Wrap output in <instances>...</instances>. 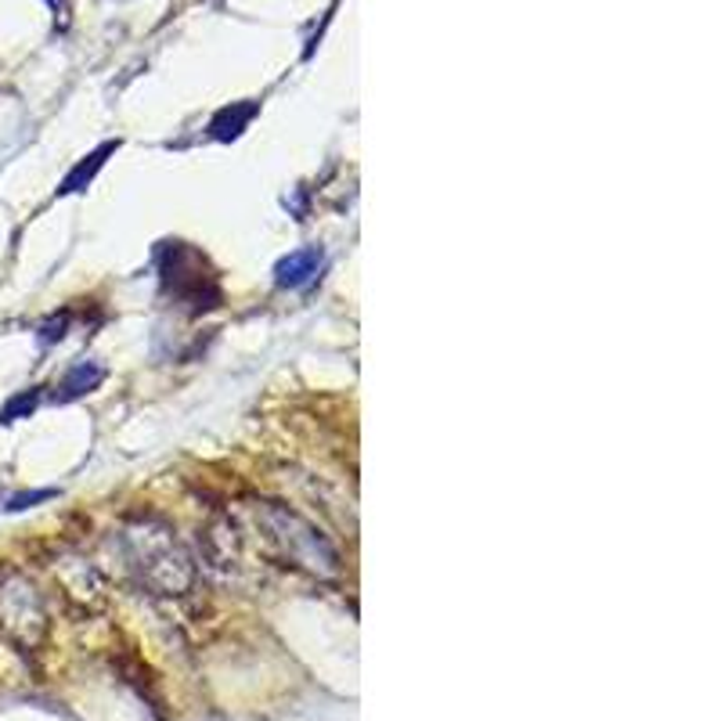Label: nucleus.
Listing matches in <instances>:
<instances>
[{"label": "nucleus", "instance_id": "nucleus-1", "mask_svg": "<svg viewBox=\"0 0 721 721\" xmlns=\"http://www.w3.org/2000/svg\"><path fill=\"white\" fill-rule=\"evenodd\" d=\"M256 516H260V526H264L271 548L278 552V559H285L293 566H304L310 574H335L339 570L335 545L300 513H293L278 502H267V506H260Z\"/></svg>", "mask_w": 721, "mask_h": 721}, {"label": "nucleus", "instance_id": "nucleus-2", "mask_svg": "<svg viewBox=\"0 0 721 721\" xmlns=\"http://www.w3.org/2000/svg\"><path fill=\"white\" fill-rule=\"evenodd\" d=\"M126 552H130V563L141 570V577L155 588V592H185L195 577L192 570V559L188 552L174 541L170 530L163 526H141V530H130L126 534Z\"/></svg>", "mask_w": 721, "mask_h": 721}, {"label": "nucleus", "instance_id": "nucleus-3", "mask_svg": "<svg viewBox=\"0 0 721 721\" xmlns=\"http://www.w3.org/2000/svg\"><path fill=\"white\" fill-rule=\"evenodd\" d=\"M163 285L177 304H192V310H209L220 304V285L209 271L206 256L185 242H166L163 253Z\"/></svg>", "mask_w": 721, "mask_h": 721}, {"label": "nucleus", "instance_id": "nucleus-4", "mask_svg": "<svg viewBox=\"0 0 721 721\" xmlns=\"http://www.w3.org/2000/svg\"><path fill=\"white\" fill-rule=\"evenodd\" d=\"M0 627L18 642H33L44 627L40 596L18 570H0Z\"/></svg>", "mask_w": 721, "mask_h": 721}, {"label": "nucleus", "instance_id": "nucleus-5", "mask_svg": "<svg viewBox=\"0 0 721 721\" xmlns=\"http://www.w3.org/2000/svg\"><path fill=\"white\" fill-rule=\"evenodd\" d=\"M321 264H325V253H321L317 245L296 249V253H289V256H282V260H278V267H275V282H278L282 289H304V285H310V282L317 278Z\"/></svg>", "mask_w": 721, "mask_h": 721}, {"label": "nucleus", "instance_id": "nucleus-6", "mask_svg": "<svg viewBox=\"0 0 721 721\" xmlns=\"http://www.w3.org/2000/svg\"><path fill=\"white\" fill-rule=\"evenodd\" d=\"M260 112V105L256 102H231L224 105L213 119H209V137H216V141H235L249 123H253V115Z\"/></svg>", "mask_w": 721, "mask_h": 721}, {"label": "nucleus", "instance_id": "nucleus-7", "mask_svg": "<svg viewBox=\"0 0 721 721\" xmlns=\"http://www.w3.org/2000/svg\"><path fill=\"white\" fill-rule=\"evenodd\" d=\"M102 379H105L102 365H95V361H76V365L69 368V376L62 379V386H58L55 401H76V397H84V394L98 390V386H102Z\"/></svg>", "mask_w": 721, "mask_h": 721}, {"label": "nucleus", "instance_id": "nucleus-8", "mask_svg": "<svg viewBox=\"0 0 721 721\" xmlns=\"http://www.w3.org/2000/svg\"><path fill=\"white\" fill-rule=\"evenodd\" d=\"M115 148H119V141H105V145H98V148H95V152H91L87 159H80V163L73 166V174H69V177L62 181L58 195H73V192H84V188H87V185L95 181V174L102 170L105 159H108V155H112Z\"/></svg>", "mask_w": 721, "mask_h": 721}, {"label": "nucleus", "instance_id": "nucleus-9", "mask_svg": "<svg viewBox=\"0 0 721 721\" xmlns=\"http://www.w3.org/2000/svg\"><path fill=\"white\" fill-rule=\"evenodd\" d=\"M36 401H40V390L33 386V390H22V394H15L4 408H0V422L7 426V422H15V418H29L33 408H36Z\"/></svg>", "mask_w": 721, "mask_h": 721}, {"label": "nucleus", "instance_id": "nucleus-10", "mask_svg": "<svg viewBox=\"0 0 721 721\" xmlns=\"http://www.w3.org/2000/svg\"><path fill=\"white\" fill-rule=\"evenodd\" d=\"M47 498H55V491H29V495H15V498H7V513H18V509H29V506H36V502H47Z\"/></svg>", "mask_w": 721, "mask_h": 721}, {"label": "nucleus", "instance_id": "nucleus-11", "mask_svg": "<svg viewBox=\"0 0 721 721\" xmlns=\"http://www.w3.org/2000/svg\"><path fill=\"white\" fill-rule=\"evenodd\" d=\"M65 328H69V314L51 317V321L40 328V339H44V343H55V339H62V335H65Z\"/></svg>", "mask_w": 721, "mask_h": 721}]
</instances>
